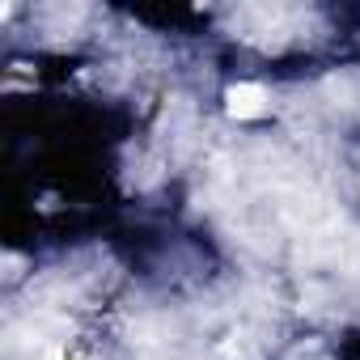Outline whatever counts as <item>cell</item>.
<instances>
[{"label": "cell", "instance_id": "6da1fadb", "mask_svg": "<svg viewBox=\"0 0 360 360\" xmlns=\"http://www.w3.org/2000/svg\"><path fill=\"white\" fill-rule=\"evenodd\" d=\"M229 110L242 115V119L263 115V89H259V85H238V89H229Z\"/></svg>", "mask_w": 360, "mask_h": 360}]
</instances>
